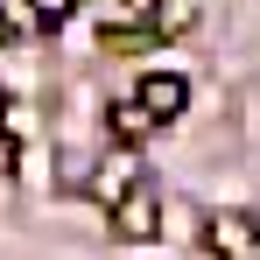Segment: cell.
Returning a JSON list of instances; mask_svg holds the SVG:
<instances>
[{"label": "cell", "instance_id": "5b68a950", "mask_svg": "<svg viewBox=\"0 0 260 260\" xmlns=\"http://www.w3.org/2000/svg\"><path fill=\"white\" fill-rule=\"evenodd\" d=\"M155 7H162V0H106V7H99V14H106V21H113V28H148V21H155Z\"/></svg>", "mask_w": 260, "mask_h": 260}, {"label": "cell", "instance_id": "277c9868", "mask_svg": "<svg viewBox=\"0 0 260 260\" xmlns=\"http://www.w3.org/2000/svg\"><path fill=\"white\" fill-rule=\"evenodd\" d=\"M134 183H141V162H127V155H106V162H99V176H91V197H99V204H120Z\"/></svg>", "mask_w": 260, "mask_h": 260}, {"label": "cell", "instance_id": "3957f363", "mask_svg": "<svg viewBox=\"0 0 260 260\" xmlns=\"http://www.w3.org/2000/svg\"><path fill=\"white\" fill-rule=\"evenodd\" d=\"M155 218H162L155 190H148V183H134L127 197L113 204V232H120V239H155Z\"/></svg>", "mask_w": 260, "mask_h": 260}, {"label": "cell", "instance_id": "6da1fadb", "mask_svg": "<svg viewBox=\"0 0 260 260\" xmlns=\"http://www.w3.org/2000/svg\"><path fill=\"white\" fill-rule=\"evenodd\" d=\"M204 246H211L218 260H253L260 253L253 211H211V218H204Z\"/></svg>", "mask_w": 260, "mask_h": 260}, {"label": "cell", "instance_id": "52a82bcc", "mask_svg": "<svg viewBox=\"0 0 260 260\" xmlns=\"http://www.w3.org/2000/svg\"><path fill=\"white\" fill-rule=\"evenodd\" d=\"M28 7H36V21H43V28H56V21H71V7H78V0H28Z\"/></svg>", "mask_w": 260, "mask_h": 260}, {"label": "cell", "instance_id": "8992f818", "mask_svg": "<svg viewBox=\"0 0 260 260\" xmlns=\"http://www.w3.org/2000/svg\"><path fill=\"white\" fill-rule=\"evenodd\" d=\"M113 134H120V141H141V134H148L141 106H113Z\"/></svg>", "mask_w": 260, "mask_h": 260}, {"label": "cell", "instance_id": "7a4b0ae2", "mask_svg": "<svg viewBox=\"0 0 260 260\" xmlns=\"http://www.w3.org/2000/svg\"><path fill=\"white\" fill-rule=\"evenodd\" d=\"M134 106H141L148 127H162V120H176V113H190V78H176V71H148L141 91H134Z\"/></svg>", "mask_w": 260, "mask_h": 260}]
</instances>
